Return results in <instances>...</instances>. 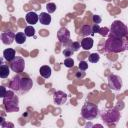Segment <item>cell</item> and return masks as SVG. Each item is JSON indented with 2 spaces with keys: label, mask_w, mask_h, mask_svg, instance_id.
Wrapping results in <instances>:
<instances>
[{
  "label": "cell",
  "mask_w": 128,
  "mask_h": 128,
  "mask_svg": "<svg viewBox=\"0 0 128 128\" xmlns=\"http://www.w3.org/2000/svg\"><path fill=\"white\" fill-rule=\"evenodd\" d=\"M122 40H123V44H124V49L125 50H128V32L125 35V37L122 38Z\"/></svg>",
  "instance_id": "obj_27"
},
{
  "label": "cell",
  "mask_w": 128,
  "mask_h": 128,
  "mask_svg": "<svg viewBox=\"0 0 128 128\" xmlns=\"http://www.w3.org/2000/svg\"><path fill=\"white\" fill-rule=\"evenodd\" d=\"M73 52H74V51H73L71 48H65L64 51H63V55L66 56V57H68V56H71V55L73 54Z\"/></svg>",
  "instance_id": "obj_25"
},
{
  "label": "cell",
  "mask_w": 128,
  "mask_h": 128,
  "mask_svg": "<svg viewBox=\"0 0 128 128\" xmlns=\"http://www.w3.org/2000/svg\"><path fill=\"white\" fill-rule=\"evenodd\" d=\"M3 56H4V58H5L7 61H11V60L16 56V54H15V50L12 49V48H8V49L4 50V52H3Z\"/></svg>",
  "instance_id": "obj_15"
},
{
  "label": "cell",
  "mask_w": 128,
  "mask_h": 128,
  "mask_svg": "<svg viewBox=\"0 0 128 128\" xmlns=\"http://www.w3.org/2000/svg\"><path fill=\"white\" fill-rule=\"evenodd\" d=\"M57 37H58V40L61 42V43H66L69 39H70V31L65 28V27H62L58 30L57 32Z\"/></svg>",
  "instance_id": "obj_10"
},
{
  "label": "cell",
  "mask_w": 128,
  "mask_h": 128,
  "mask_svg": "<svg viewBox=\"0 0 128 128\" xmlns=\"http://www.w3.org/2000/svg\"><path fill=\"white\" fill-rule=\"evenodd\" d=\"M24 33L26 34V36H28V37H32L34 34H35V29H34V27L31 25V26H27L26 28H25V30H24Z\"/></svg>",
  "instance_id": "obj_20"
},
{
  "label": "cell",
  "mask_w": 128,
  "mask_h": 128,
  "mask_svg": "<svg viewBox=\"0 0 128 128\" xmlns=\"http://www.w3.org/2000/svg\"><path fill=\"white\" fill-rule=\"evenodd\" d=\"M105 50L107 52H112V53H119L124 51L125 49H124L123 40L110 35L105 42Z\"/></svg>",
  "instance_id": "obj_2"
},
{
  "label": "cell",
  "mask_w": 128,
  "mask_h": 128,
  "mask_svg": "<svg viewBox=\"0 0 128 128\" xmlns=\"http://www.w3.org/2000/svg\"><path fill=\"white\" fill-rule=\"evenodd\" d=\"M93 46V39L91 37H85L81 40V47L84 50H89Z\"/></svg>",
  "instance_id": "obj_13"
},
{
  "label": "cell",
  "mask_w": 128,
  "mask_h": 128,
  "mask_svg": "<svg viewBox=\"0 0 128 128\" xmlns=\"http://www.w3.org/2000/svg\"><path fill=\"white\" fill-rule=\"evenodd\" d=\"M81 31H82V34H83L84 36H88V35H93V34H94L91 25H84V26L82 27V30H81Z\"/></svg>",
  "instance_id": "obj_19"
},
{
  "label": "cell",
  "mask_w": 128,
  "mask_h": 128,
  "mask_svg": "<svg viewBox=\"0 0 128 128\" xmlns=\"http://www.w3.org/2000/svg\"><path fill=\"white\" fill-rule=\"evenodd\" d=\"M92 21H93L95 24H99V23L102 21V19H101V17L98 16V15H93V17H92Z\"/></svg>",
  "instance_id": "obj_29"
},
{
  "label": "cell",
  "mask_w": 128,
  "mask_h": 128,
  "mask_svg": "<svg viewBox=\"0 0 128 128\" xmlns=\"http://www.w3.org/2000/svg\"><path fill=\"white\" fill-rule=\"evenodd\" d=\"M53 99H54L55 104L62 105L67 101V94L64 93L63 91H56L53 95Z\"/></svg>",
  "instance_id": "obj_11"
},
{
  "label": "cell",
  "mask_w": 128,
  "mask_h": 128,
  "mask_svg": "<svg viewBox=\"0 0 128 128\" xmlns=\"http://www.w3.org/2000/svg\"><path fill=\"white\" fill-rule=\"evenodd\" d=\"M10 68L13 72L20 73L24 70L25 68V62L24 59L20 56H15L11 61H10Z\"/></svg>",
  "instance_id": "obj_7"
},
{
  "label": "cell",
  "mask_w": 128,
  "mask_h": 128,
  "mask_svg": "<svg viewBox=\"0 0 128 128\" xmlns=\"http://www.w3.org/2000/svg\"><path fill=\"white\" fill-rule=\"evenodd\" d=\"M108 32H109V30H108V28H106V27L100 28V30H99V34H100L101 36H106V35L108 34Z\"/></svg>",
  "instance_id": "obj_28"
},
{
  "label": "cell",
  "mask_w": 128,
  "mask_h": 128,
  "mask_svg": "<svg viewBox=\"0 0 128 128\" xmlns=\"http://www.w3.org/2000/svg\"><path fill=\"white\" fill-rule=\"evenodd\" d=\"M74 52L75 51H77L79 48H80V43L79 42H73L72 44H71V47H70Z\"/></svg>",
  "instance_id": "obj_26"
},
{
  "label": "cell",
  "mask_w": 128,
  "mask_h": 128,
  "mask_svg": "<svg viewBox=\"0 0 128 128\" xmlns=\"http://www.w3.org/2000/svg\"><path fill=\"white\" fill-rule=\"evenodd\" d=\"M18 97L13 93V91H7L3 98V104L7 112L19 111L18 107Z\"/></svg>",
  "instance_id": "obj_3"
},
{
  "label": "cell",
  "mask_w": 128,
  "mask_h": 128,
  "mask_svg": "<svg viewBox=\"0 0 128 128\" xmlns=\"http://www.w3.org/2000/svg\"><path fill=\"white\" fill-rule=\"evenodd\" d=\"M78 67H79V70L85 71V70L88 68V63H87L86 61H80V62H79Z\"/></svg>",
  "instance_id": "obj_24"
},
{
  "label": "cell",
  "mask_w": 128,
  "mask_h": 128,
  "mask_svg": "<svg viewBox=\"0 0 128 128\" xmlns=\"http://www.w3.org/2000/svg\"><path fill=\"white\" fill-rule=\"evenodd\" d=\"M9 73H10V68L8 67V65L2 63L1 66H0V77L1 78H6V77H8Z\"/></svg>",
  "instance_id": "obj_17"
},
{
  "label": "cell",
  "mask_w": 128,
  "mask_h": 128,
  "mask_svg": "<svg viewBox=\"0 0 128 128\" xmlns=\"http://www.w3.org/2000/svg\"><path fill=\"white\" fill-rule=\"evenodd\" d=\"M9 86L13 91L23 94V93H27L32 88L33 82L29 77H21L17 75L11 80Z\"/></svg>",
  "instance_id": "obj_1"
},
{
  "label": "cell",
  "mask_w": 128,
  "mask_h": 128,
  "mask_svg": "<svg viewBox=\"0 0 128 128\" xmlns=\"http://www.w3.org/2000/svg\"><path fill=\"white\" fill-rule=\"evenodd\" d=\"M26 21L28 24H31V25H34L37 23V21L39 20V15H37L35 12H29L26 14V17H25Z\"/></svg>",
  "instance_id": "obj_12"
},
{
  "label": "cell",
  "mask_w": 128,
  "mask_h": 128,
  "mask_svg": "<svg viewBox=\"0 0 128 128\" xmlns=\"http://www.w3.org/2000/svg\"><path fill=\"white\" fill-rule=\"evenodd\" d=\"M92 30H93L94 33H95V32H98V33H99V30H100L99 25H98V24H94V25L92 26Z\"/></svg>",
  "instance_id": "obj_30"
},
{
  "label": "cell",
  "mask_w": 128,
  "mask_h": 128,
  "mask_svg": "<svg viewBox=\"0 0 128 128\" xmlns=\"http://www.w3.org/2000/svg\"><path fill=\"white\" fill-rule=\"evenodd\" d=\"M64 65L66 67H68V68H71V67L74 66V60L72 58H66L64 60Z\"/></svg>",
  "instance_id": "obj_23"
},
{
  "label": "cell",
  "mask_w": 128,
  "mask_h": 128,
  "mask_svg": "<svg viewBox=\"0 0 128 128\" xmlns=\"http://www.w3.org/2000/svg\"><path fill=\"white\" fill-rule=\"evenodd\" d=\"M1 40H2L3 44L10 45L15 40V34L11 30H6V31L2 32V34H1Z\"/></svg>",
  "instance_id": "obj_9"
},
{
  "label": "cell",
  "mask_w": 128,
  "mask_h": 128,
  "mask_svg": "<svg viewBox=\"0 0 128 128\" xmlns=\"http://www.w3.org/2000/svg\"><path fill=\"white\" fill-rule=\"evenodd\" d=\"M108 86L110 89L113 90H120L122 87V80L119 76L115 75V74H110L108 76Z\"/></svg>",
  "instance_id": "obj_8"
},
{
  "label": "cell",
  "mask_w": 128,
  "mask_h": 128,
  "mask_svg": "<svg viewBox=\"0 0 128 128\" xmlns=\"http://www.w3.org/2000/svg\"><path fill=\"white\" fill-rule=\"evenodd\" d=\"M99 59H100V56L97 53H92L89 55V61L91 63H97L99 61Z\"/></svg>",
  "instance_id": "obj_21"
},
{
  "label": "cell",
  "mask_w": 128,
  "mask_h": 128,
  "mask_svg": "<svg viewBox=\"0 0 128 128\" xmlns=\"http://www.w3.org/2000/svg\"><path fill=\"white\" fill-rule=\"evenodd\" d=\"M0 88H1V97H2V98H4V96L6 95V92H7V91H6L5 87H3V86H1Z\"/></svg>",
  "instance_id": "obj_32"
},
{
  "label": "cell",
  "mask_w": 128,
  "mask_h": 128,
  "mask_svg": "<svg viewBox=\"0 0 128 128\" xmlns=\"http://www.w3.org/2000/svg\"><path fill=\"white\" fill-rule=\"evenodd\" d=\"M40 75L43 78H49L51 76V68L47 65H44L40 68Z\"/></svg>",
  "instance_id": "obj_16"
},
{
  "label": "cell",
  "mask_w": 128,
  "mask_h": 128,
  "mask_svg": "<svg viewBox=\"0 0 128 128\" xmlns=\"http://www.w3.org/2000/svg\"><path fill=\"white\" fill-rule=\"evenodd\" d=\"M26 34L23 33V32H18L16 35H15V41L16 43L18 44H23L25 41H26Z\"/></svg>",
  "instance_id": "obj_18"
},
{
  "label": "cell",
  "mask_w": 128,
  "mask_h": 128,
  "mask_svg": "<svg viewBox=\"0 0 128 128\" xmlns=\"http://www.w3.org/2000/svg\"><path fill=\"white\" fill-rule=\"evenodd\" d=\"M75 76H76V78H82V77L85 76V72H83V71L81 70V72H77Z\"/></svg>",
  "instance_id": "obj_31"
},
{
  "label": "cell",
  "mask_w": 128,
  "mask_h": 128,
  "mask_svg": "<svg viewBox=\"0 0 128 128\" xmlns=\"http://www.w3.org/2000/svg\"><path fill=\"white\" fill-rule=\"evenodd\" d=\"M101 116H102L103 121L105 123L109 124V125L110 124H115L120 118L119 112L117 110H115V109H108V110L104 111Z\"/></svg>",
  "instance_id": "obj_6"
},
{
  "label": "cell",
  "mask_w": 128,
  "mask_h": 128,
  "mask_svg": "<svg viewBox=\"0 0 128 128\" xmlns=\"http://www.w3.org/2000/svg\"><path fill=\"white\" fill-rule=\"evenodd\" d=\"M39 21L42 25H49L51 23V16L48 13L42 12L39 15Z\"/></svg>",
  "instance_id": "obj_14"
},
{
  "label": "cell",
  "mask_w": 128,
  "mask_h": 128,
  "mask_svg": "<svg viewBox=\"0 0 128 128\" xmlns=\"http://www.w3.org/2000/svg\"><path fill=\"white\" fill-rule=\"evenodd\" d=\"M46 9H47L48 13H53V12H55V10H56V5H55L54 3H47Z\"/></svg>",
  "instance_id": "obj_22"
},
{
  "label": "cell",
  "mask_w": 128,
  "mask_h": 128,
  "mask_svg": "<svg viewBox=\"0 0 128 128\" xmlns=\"http://www.w3.org/2000/svg\"><path fill=\"white\" fill-rule=\"evenodd\" d=\"M98 107L91 103V102H85L81 109V115L86 120H92L98 116Z\"/></svg>",
  "instance_id": "obj_5"
},
{
  "label": "cell",
  "mask_w": 128,
  "mask_h": 128,
  "mask_svg": "<svg viewBox=\"0 0 128 128\" xmlns=\"http://www.w3.org/2000/svg\"><path fill=\"white\" fill-rule=\"evenodd\" d=\"M127 32H128V27L123 22L116 20L111 24V28H110V35L111 36L122 39L123 37H125Z\"/></svg>",
  "instance_id": "obj_4"
}]
</instances>
